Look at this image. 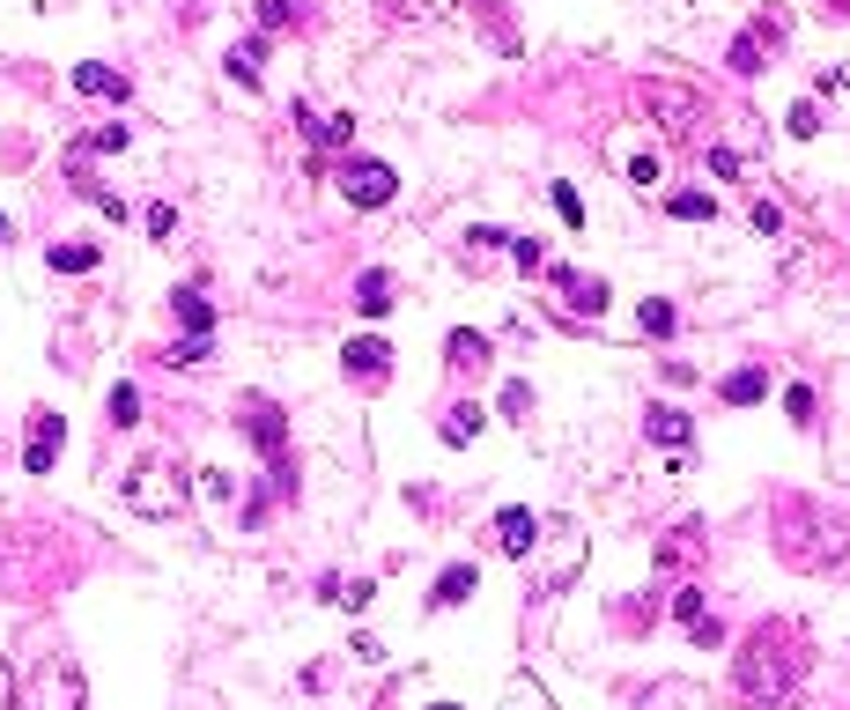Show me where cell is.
Instances as JSON below:
<instances>
[{"label":"cell","instance_id":"obj_31","mask_svg":"<svg viewBox=\"0 0 850 710\" xmlns=\"http://www.w3.org/2000/svg\"><path fill=\"white\" fill-rule=\"evenodd\" d=\"M525 407H533V392H525V385H503V415L518 422V415H525Z\"/></svg>","mask_w":850,"mask_h":710},{"label":"cell","instance_id":"obj_37","mask_svg":"<svg viewBox=\"0 0 850 710\" xmlns=\"http://www.w3.org/2000/svg\"><path fill=\"white\" fill-rule=\"evenodd\" d=\"M429 710H459V703H429Z\"/></svg>","mask_w":850,"mask_h":710},{"label":"cell","instance_id":"obj_28","mask_svg":"<svg viewBox=\"0 0 850 710\" xmlns=\"http://www.w3.org/2000/svg\"><path fill=\"white\" fill-rule=\"evenodd\" d=\"M732 67H740V74H762L769 60H762V45H754V38H740V45H732Z\"/></svg>","mask_w":850,"mask_h":710},{"label":"cell","instance_id":"obj_14","mask_svg":"<svg viewBox=\"0 0 850 710\" xmlns=\"http://www.w3.org/2000/svg\"><path fill=\"white\" fill-rule=\"evenodd\" d=\"M178 326H185V333H215V304L200 289H178Z\"/></svg>","mask_w":850,"mask_h":710},{"label":"cell","instance_id":"obj_2","mask_svg":"<svg viewBox=\"0 0 850 710\" xmlns=\"http://www.w3.org/2000/svg\"><path fill=\"white\" fill-rule=\"evenodd\" d=\"M38 710H89V681L67 651H45L38 659Z\"/></svg>","mask_w":850,"mask_h":710},{"label":"cell","instance_id":"obj_3","mask_svg":"<svg viewBox=\"0 0 850 710\" xmlns=\"http://www.w3.org/2000/svg\"><path fill=\"white\" fill-rule=\"evenodd\" d=\"M340 193L355 200V208H385V200L400 193V178H392V163H370V156H355V163H340Z\"/></svg>","mask_w":850,"mask_h":710},{"label":"cell","instance_id":"obj_7","mask_svg":"<svg viewBox=\"0 0 850 710\" xmlns=\"http://www.w3.org/2000/svg\"><path fill=\"white\" fill-rule=\"evenodd\" d=\"M496 548H503V555H533V548H540V518L533 511H496Z\"/></svg>","mask_w":850,"mask_h":710},{"label":"cell","instance_id":"obj_19","mask_svg":"<svg viewBox=\"0 0 850 710\" xmlns=\"http://www.w3.org/2000/svg\"><path fill=\"white\" fill-rule=\"evenodd\" d=\"M208 356H215V341H208V333H185V341H170V348H163V363H178V370L208 363Z\"/></svg>","mask_w":850,"mask_h":710},{"label":"cell","instance_id":"obj_12","mask_svg":"<svg viewBox=\"0 0 850 710\" xmlns=\"http://www.w3.org/2000/svg\"><path fill=\"white\" fill-rule=\"evenodd\" d=\"M74 89H82V97H126V74L119 67H97V60H82V67H74Z\"/></svg>","mask_w":850,"mask_h":710},{"label":"cell","instance_id":"obj_24","mask_svg":"<svg viewBox=\"0 0 850 710\" xmlns=\"http://www.w3.org/2000/svg\"><path fill=\"white\" fill-rule=\"evenodd\" d=\"M451 363L481 370V363H488V341H481V333H451Z\"/></svg>","mask_w":850,"mask_h":710},{"label":"cell","instance_id":"obj_17","mask_svg":"<svg viewBox=\"0 0 850 710\" xmlns=\"http://www.w3.org/2000/svg\"><path fill=\"white\" fill-rule=\"evenodd\" d=\"M474 430H481V407H466V400L437 422V437H444V444H474Z\"/></svg>","mask_w":850,"mask_h":710},{"label":"cell","instance_id":"obj_25","mask_svg":"<svg viewBox=\"0 0 850 710\" xmlns=\"http://www.w3.org/2000/svg\"><path fill=\"white\" fill-rule=\"evenodd\" d=\"M548 200H555V215L570 222V230H584V200H577V186H548Z\"/></svg>","mask_w":850,"mask_h":710},{"label":"cell","instance_id":"obj_1","mask_svg":"<svg viewBox=\"0 0 850 710\" xmlns=\"http://www.w3.org/2000/svg\"><path fill=\"white\" fill-rule=\"evenodd\" d=\"M119 496H126V511H141V518H178L185 511V466L156 452L119 481Z\"/></svg>","mask_w":850,"mask_h":710},{"label":"cell","instance_id":"obj_32","mask_svg":"<svg viewBox=\"0 0 850 710\" xmlns=\"http://www.w3.org/2000/svg\"><path fill=\"white\" fill-rule=\"evenodd\" d=\"M784 126H791V134H814V126H821V112H814V104H791V119H784Z\"/></svg>","mask_w":850,"mask_h":710},{"label":"cell","instance_id":"obj_22","mask_svg":"<svg viewBox=\"0 0 850 710\" xmlns=\"http://www.w3.org/2000/svg\"><path fill=\"white\" fill-rule=\"evenodd\" d=\"M111 422H119V430L141 422V392H134V385H111Z\"/></svg>","mask_w":850,"mask_h":710},{"label":"cell","instance_id":"obj_30","mask_svg":"<svg viewBox=\"0 0 850 710\" xmlns=\"http://www.w3.org/2000/svg\"><path fill=\"white\" fill-rule=\"evenodd\" d=\"M784 407H791V422H814V392L791 385V392H784Z\"/></svg>","mask_w":850,"mask_h":710},{"label":"cell","instance_id":"obj_10","mask_svg":"<svg viewBox=\"0 0 850 710\" xmlns=\"http://www.w3.org/2000/svg\"><path fill=\"white\" fill-rule=\"evenodd\" d=\"M718 392H725V407H754V400L769 392V370H762V363H740Z\"/></svg>","mask_w":850,"mask_h":710},{"label":"cell","instance_id":"obj_4","mask_svg":"<svg viewBox=\"0 0 850 710\" xmlns=\"http://www.w3.org/2000/svg\"><path fill=\"white\" fill-rule=\"evenodd\" d=\"M740 688H747L762 710L784 703V696H791V659H777V651H754V659L740 666Z\"/></svg>","mask_w":850,"mask_h":710},{"label":"cell","instance_id":"obj_21","mask_svg":"<svg viewBox=\"0 0 850 710\" xmlns=\"http://www.w3.org/2000/svg\"><path fill=\"white\" fill-rule=\"evenodd\" d=\"M666 208H673L680 222H710V215H718V200H710V193H673Z\"/></svg>","mask_w":850,"mask_h":710},{"label":"cell","instance_id":"obj_26","mask_svg":"<svg viewBox=\"0 0 850 710\" xmlns=\"http://www.w3.org/2000/svg\"><path fill=\"white\" fill-rule=\"evenodd\" d=\"M230 74H237L244 89L259 82V38H252V45H237V52H230Z\"/></svg>","mask_w":850,"mask_h":710},{"label":"cell","instance_id":"obj_5","mask_svg":"<svg viewBox=\"0 0 850 710\" xmlns=\"http://www.w3.org/2000/svg\"><path fill=\"white\" fill-rule=\"evenodd\" d=\"M60 444H67V415L38 407V415H30V437H23V466L30 474H52V466H60Z\"/></svg>","mask_w":850,"mask_h":710},{"label":"cell","instance_id":"obj_27","mask_svg":"<svg viewBox=\"0 0 850 710\" xmlns=\"http://www.w3.org/2000/svg\"><path fill=\"white\" fill-rule=\"evenodd\" d=\"M200 489L215 496V504H230V496H237V481H230V474H222V466H200Z\"/></svg>","mask_w":850,"mask_h":710},{"label":"cell","instance_id":"obj_35","mask_svg":"<svg viewBox=\"0 0 850 710\" xmlns=\"http://www.w3.org/2000/svg\"><path fill=\"white\" fill-rule=\"evenodd\" d=\"M0 710H15V688H8V666H0Z\"/></svg>","mask_w":850,"mask_h":710},{"label":"cell","instance_id":"obj_15","mask_svg":"<svg viewBox=\"0 0 850 710\" xmlns=\"http://www.w3.org/2000/svg\"><path fill=\"white\" fill-rule=\"evenodd\" d=\"M355 311H363V319H385V311H392V282H385V274H363V282H355Z\"/></svg>","mask_w":850,"mask_h":710},{"label":"cell","instance_id":"obj_23","mask_svg":"<svg viewBox=\"0 0 850 710\" xmlns=\"http://www.w3.org/2000/svg\"><path fill=\"white\" fill-rule=\"evenodd\" d=\"M503 252L518 259V274H540V267H548V252H540L533 237H503Z\"/></svg>","mask_w":850,"mask_h":710},{"label":"cell","instance_id":"obj_20","mask_svg":"<svg viewBox=\"0 0 850 710\" xmlns=\"http://www.w3.org/2000/svg\"><path fill=\"white\" fill-rule=\"evenodd\" d=\"M503 710H555V703H548V688H540L533 674H518V681H510V703H503Z\"/></svg>","mask_w":850,"mask_h":710},{"label":"cell","instance_id":"obj_34","mask_svg":"<svg viewBox=\"0 0 850 710\" xmlns=\"http://www.w3.org/2000/svg\"><path fill=\"white\" fill-rule=\"evenodd\" d=\"M259 23H267V30H274V23H289V0H259Z\"/></svg>","mask_w":850,"mask_h":710},{"label":"cell","instance_id":"obj_36","mask_svg":"<svg viewBox=\"0 0 850 710\" xmlns=\"http://www.w3.org/2000/svg\"><path fill=\"white\" fill-rule=\"evenodd\" d=\"M0 245H8V215H0Z\"/></svg>","mask_w":850,"mask_h":710},{"label":"cell","instance_id":"obj_13","mask_svg":"<svg viewBox=\"0 0 850 710\" xmlns=\"http://www.w3.org/2000/svg\"><path fill=\"white\" fill-rule=\"evenodd\" d=\"M244 430H252V444H259V452H281V437H289V430H281V415H274V407H244Z\"/></svg>","mask_w":850,"mask_h":710},{"label":"cell","instance_id":"obj_6","mask_svg":"<svg viewBox=\"0 0 850 710\" xmlns=\"http://www.w3.org/2000/svg\"><path fill=\"white\" fill-rule=\"evenodd\" d=\"M340 363H348V378H363V385H378V378L392 370V348L378 341V333H363V341H348V348H340Z\"/></svg>","mask_w":850,"mask_h":710},{"label":"cell","instance_id":"obj_8","mask_svg":"<svg viewBox=\"0 0 850 710\" xmlns=\"http://www.w3.org/2000/svg\"><path fill=\"white\" fill-rule=\"evenodd\" d=\"M555 289H562V311H577V319H599V304H607V289H599V282H577L570 267L555 274Z\"/></svg>","mask_w":850,"mask_h":710},{"label":"cell","instance_id":"obj_16","mask_svg":"<svg viewBox=\"0 0 850 710\" xmlns=\"http://www.w3.org/2000/svg\"><path fill=\"white\" fill-rule=\"evenodd\" d=\"M45 259H52V274H89L104 259V245H52Z\"/></svg>","mask_w":850,"mask_h":710},{"label":"cell","instance_id":"obj_33","mask_svg":"<svg viewBox=\"0 0 850 710\" xmlns=\"http://www.w3.org/2000/svg\"><path fill=\"white\" fill-rule=\"evenodd\" d=\"M629 178L636 186H658V156H629Z\"/></svg>","mask_w":850,"mask_h":710},{"label":"cell","instance_id":"obj_9","mask_svg":"<svg viewBox=\"0 0 850 710\" xmlns=\"http://www.w3.org/2000/svg\"><path fill=\"white\" fill-rule=\"evenodd\" d=\"M644 430H651V444H666V452H688V444H695V422L680 415V407H651Z\"/></svg>","mask_w":850,"mask_h":710},{"label":"cell","instance_id":"obj_18","mask_svg":"<svg viewBox=\"0 0 850 710\" xmlns=\"http://www.w3.org/2000/svg\"><path fill=\"white\" fill-rule=\"evenodd\" d=\"M636 326H644V333H651V341H666V333H673V304H666V296H644V311H636Z\"/></svg>","mask_w":850,"mask_h":710},{"label":"cell","instance_id":"obj_29","mask_svg":"<svg viewBox=\"0 0 850 710\" xmlns=\"http://www.w3.org/2000/svg\"><path fill=\"white\" fill-rule=\"evenodd\" d=\"M673 614H680V622H688V629H695V622H703V592L688 585V592H680V600H673Z\"/></svg>","mask_w":850,"mask_h":710},{"label":"cell","instance_id":"obj_11","mask_svg":"<svg viewBox=\"0 0 850 710\" xmlns=\"http://www.w3.org/2000/svg\"><path fill=\"white\" fill-rule=\"evenodd\" d=\"M474 585H481V570H474V563H451L437 577V592H429V607H459V600H474Z\"/></svg>","mask_w":850,"mask_h":710}]
</instances>
